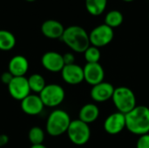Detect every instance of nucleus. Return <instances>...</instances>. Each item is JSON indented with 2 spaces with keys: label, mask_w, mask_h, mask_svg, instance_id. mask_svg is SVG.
I'll use <instances>...</instances> for the list:
<instances>
[{
  "label": "nucleus",
  "mask_w": 149,
  "mask_h": 148,
  "mask_svg": "<svg viewBox=\"0 0 149 148\" xmlns=\"http://www.w3.org/2000/svg\"><path fill=\"white\" fill-rule=\"evenodd\" d=\"M61 40L73 51L84 53L91 45L89 34L79 25H71L65 29Z\"/></svg>",
  "instance_id": "nucleus-2"
},
{
  "label": "nucleus",
  "mask_w": 149,
  "mask_h": 148,
  "mask_svg": "<svg viewBox=\"0 0 149 148\" xmlns=\"http://www.w3.org/2000/svg\"><path fill=\"white\" fill-rule=\"evenodd\" d=\"M136 148H149V133L139 137L136 143Z\"/></svg>",
  "instance_id": "nucleus-24"
},
{
  "label": "nucleus",
  "mask_w": 149,
  "mask_h": 148,
  "mask_svg": "<svg viewBox=\"0 0 149 148\" xmlns=\"http://www.w3.org/2000/svg\"><path fill=\"white\" fill-rule=\"evenodd\" d=\"M43 67L51 72H61L65 66L63 55L57 51H47L41 58Z\"/></svg>",
  "instance_id": "nucleus-11"
},
{
  "label": "nucleus",
  "mask_w": 149,
  "mask_h": 148,
  "mask_svg": "<svg viewBox=\"0 0 149 148\" xmlns=\"http://www.w3.org/2000/svg\"><path fill=\"white\" fill-rule=\"evenodd\" d=\"M84 57L86 63H100L99 61L101 57L100 48L90 45L84 52Z\"/></svg>",
  "instance_id": "nucleus-23"
},
{
  "label": "nucleus",
  "mask_w": 149,
  "mask_h": 148,
  "mask_svg": "<svg viewBox=\"0 0 149 148\" xmlns=\"http://www.w3.org/2000/svg\"><path fill=\"white\" fill-rule=\"evenodd\" d=\"M114 89L115 88L111 83L103 81L92 87L90 95L96 102H106L113 98Z\"/></svg>",
  "instance_id": "nucleus-14"
},
{
  "label": "nucleus",
  "mask_w": 149,
  "mask_h": 148,
  "mask_svg": "<svg viewBox=\"0 0 149 148\" xmlns=\"http://www.w3.org/2000/svg\"><path fill=\"white\" fill-rule=\"evenodd\" d=\"M100 115L99 107L93 103H88L84 105L79 113V120H82L86 124H90L94 122Z\"/></svg>",
  "instance_id": "nucleus-17"
},
{
  "label": "nucleus",
  "mask_w": 149,
  "mask_h": 148,
  "mask_svg": "<svg viewBox=\"0 0 149 148\" xmlns=\"http://www.w3.org/2000/svg\"><path fill=\"white\" fill-rule=\"evenodd\" d=\"M7 86L10 95L16 100L22 101L31 94V89L26 77H14Z\"/></svg>",
  "instance_id": "nucleus-8"
},
{
  "label": "nucleus",
  "mask_w": 149,
  "mask_h": 148,
  "mask_svg": "<svg viewBox=\"0 0 149 148\" xmlns=\"http://www.w3.org/2000/svg\"><path fill=\"white\" fill-rule=\"evenodd\" d=\"M122 1H124V2H127V3H129V2H133V1H134V0H122Z\"/></svg>",
  "instance_id": "nucleus-29"
},
{
  "label": "nucleus",
  "mask_w": 149,
  "mask_h": 148,
  "mask_svg": "<svg viewBox=\"0 0 149 148\" xmlns=\"http://www.w3.org/2000/svg\"><path fill=\"white\" fill-rule=\"evenodd\" d=\"M112 99L118 112L124 114L128 113L137 106L134 92L127 86L116 87Z\"/></svg>",
  "instance_id": "nucleus-4"
},
{
  "label": "nucleus",
  "mask_w": 149,
  "mask_h": 148,
  "mask_svg": "<svg viewBox=\"0 0 149 148\" xmlns=\"http://www.w3.org/2000/svg\"><path fill=\"white\" fill-rule=\"evenodd\" d=\"M65 29V28L59 21L54 19L45 20L41 25V32L43 35L51 39H61Z\"/></svg>",
  "instance_id": "nucleus-15"
},
{
  "label": "nucleus",
  "mask_w": 149,
  "mask_h": 148,
  "mask_svg": "<svg viewBox=\"0 0 149 148\" xmlns=\"http://www.w3.org/2000/svg\"><path fill=\"white\" fill-rule=\"evenodd\" d=\"M13 78H14V76L8 71V72H4L2 75H1V81H2V83H3L4 85H8L10 82H11V80L13 79Z\"/></svg>",
  "instance_id": "nucleus-26"
},
{
  "label": "nucleus",
  "mask_w": 149,
  "mask_h": 148,
  "mask_svg": "<svg viewBox=\"0 0 149 148\" xmlns=\"http://www.w3.org/2000/svg\"><path fill=\"white\" fill-rule=\"evenodd\" d=\"M63 59H64V63L65 65H72L75 64V57L72 53L71 52H66L63 55Z\"/></svg>",
  "instance_id": "nucleus-25"
},
{
  "label": "nucleus",
  "mask_w": 149,
  "mask_h": 148,
  "mask_svg": "<svg viewBox=\"0 0 149 148\" xmlns=\"http://www.w3.org/2000/svg\"><path fill=\"white\" fill-rule=\"evenodd\" d=\"M27 79L31 92H34L38 94H39L46 85L44 77L39 73L31 74L29 78H27Z\"/></svg>",
  "instance_id": "nucleus-21"
},
{
  "label": "nucleus",
  "mask_w": 149,
  "mask_h": 148,
  "mask_svg": "<svg viewBox=\"0 0 149 148\" xmlns=\"http://www.w3.org/2000/svg\"><path fill=\"white\" fill-rule=\"evenodd\" d=\"M30 148H47L45 145L40 144V145H31V147Z\"/></svg>",
  "instance_id": "nucleus-28"
},
{
  "label": "nucleus",
  "mask_w": 149,
  "mask_h": 148,
  "mask_svg": "<svg viewBox=\"0 0 149 148\" xmlns=\"http://www.w3.org/2000/svg\"><path fill=\"white\" fill-rule=\"evenodd\" d=\"M9 142V137L6 134H0V147H4Z\"/></svg>",
  "instance_id": "nucleus-27"
},
{
  "label": "nucleus",
  "mask_w": 149,
  "mask_h": 148,
  "mask_svg": "<svg viewBox=\"0 0 149 148\" xmlns=\"http://www.w3.org/2000/svg\"><path fill=\"white\" fill-rule=\"evenodd\" d=\"M15 45L16 38L13 33L6 30H0V51H10Z\"/></svg>",
  "instance_id": "nucleus-19"
},
{
  "label": "nucleus",
  "mask_w": 149,
  "mask_h": 148,
  "mask_svg": "<svg viewBox=\"0 0 149 148\" xmlns=\"http://www.w3.org/2000/svg\"><path fill=\"white\" fill-rule=\"evenodd\" d=\"M124 17L121 11L118 10H112L108 11L105 17V24L108 25L112 29L120 26L123 23Z\"/></svg>",
  "instance_id": "nucleus-20"
},
{
  "label": "nucleus",
  "mask_w": 149,
  "mask_h": 148,
  "mask_svg": "<svg viewBox=\"0 0 149 148\" xmlns=\"http://www.w3.org/2000/svg\"><path fill=\"white\" fill-rule=\"evenodd\" d=\"M28 138L31 145L43 144L45 140V132L39 126H33L29 131Z\"/></svg>",
  "instance_id": "nucleus-22"
},
{
  "label": "nucleus",
  "mask_w": 149,
  "mask_h": 148,
  "mask_svg": "<svg viewBox=\"0 0 149 148\" xmlns=\"http://www.w3.org/2000/svg\"><path fill=\"white\" fill-rule=\"evenodd\" d=\"M25 1H27V2H34L36 0H25Z\"/></svg>",
  "instance_id": "nucleus-30"
},
{
  "label": "nucleus",
  "mask_w": 149,
  "mask_h": 148,
  "mask_svg": "<svg viewBox=\"0 0 149 148\" xmlns=\"http://www.w3.org/2000/svg\"><path fill=\"white\" fill-rule=\"evenodd\" d=\"M66 133L71 142L77 146L86 144L91 137V130L88 124L80 120H72Z\"/></svg>",
  "instance_id": "nucleus-5"
},
{
  "label": "nucleus",
  "mask_w": 149,
  "mask_h": 148,
  "mask_svg": "<svg viewBox=\"0 0 149 148\" xmlns=\"http://www.w3.org/2000/svg\"><path fill=\"white\" fill-rule=\"evenodd\" d=\"M114 38L113 29L102 24L93 28L89 33L90 44L93 46L100 48L109 44Z\"/></svg>",
  "instance_id": "nucleus-7"
},
{
  "label": "nucleus",
  "mask_w": 149,
  "mask_h": 148,
  "mask_svg": "<svg viewBox=\"0 0 149 148\" xmlns=\"http://www.w3.org/2000/svg\"><path fill=\"white\" fill-rule=\"evenodd\" d=\"M29 70V61L23 55H16L10 58L8 71L14 77H25Z\"/></svg>",
  "instance_id": "nucleus-16"
},
{
  "label": "nucleus",
  "mask_w": 149,
  "mask_h": 148,
  "mask_svg": "<svg viewBox=\"0 0 149 148\" xmlns=\"http://www.w3.org/2000/svg\"><path fill=\"white\" fill-rule=\"evenodd\" d=\"M38 95L45 106L57 107L64 101L65 92L61 85L58 84H49L45 85Z\"/></svg>",
  "instance_id": "nucleus-6"
},
{
  "label": "nucleus",
  "mask_w": 149,
  "mask_h": 148,
  "mask_svg": "<svg viewBox=\"0 0 149 148\" xmlns=\"http://www.w3.org/2000/svg\"><path fill=\"white\" fill-rule=\"evenodd\" d=\"M63 80L69 85H79L84 81L83 67L77 64L65 65L61 71Z\"/></svg>",
  "instance_id": "nucleus-12"
},
{
  "label": "nucleus",
  "mask_w": 149,
  "mask_h": 148,
  "mask_svg": "<svg viewBox=\"0 0 149 148\" xmlns=\"http://www.w3.org/2000/svg\"><path fill=\"white\" fill-rule=\"evenodd\" d=\"M83 70L84 80L92 86L104 81L105 72L100 63H86Z\"/></svg>",
  "instance_id": "nucleus-9"
},
{
  "label": "nucleus",
  "mask_w": 149,
  "mask_h": 148,
  "mask_svg": "<svg viewBox=\"0 0 149 148\" xmlns=\"http://www.w3.org/2000/svg\"><path fill=\"white\" fill-rule=\"evenodd\" d=\"M20 102L22 111L25 114L31 116L40 114L45 107L39 95L37 94H30Z\"/></svg>",
  "instance_id": "nucleus-13"
},
{
  "label": "nucleus",
  "mask_w": 149,
  "mask_h": 148,
  "mask_svg": "<svg viewBox=\"0 0 149 148\" xmlns=\"http://www.w3.org/2000/svg\"><path fill=\"white\" fill-rule=\"evenodd\" d=\"M72 120L68 113L61 109L52 111L46 120V132L52 137H58L65 133Z\"/></svg>",
  "instance_id": "nucleus-3"
},
{
  "label": "nucleus",
  "mask_w": 149,
  "mask_h": 148,
  "mask_svg": "<svg viewBox=\"0 0 149 148\" xmlns=\"http://www.w3.org/2000/svg\"><path fill=\"white\" fill-rule=\"evenodd\" d=\"M148 19H149V14H148Z\"/></svg>",
  "instance_id": "nucleus-31"
},
{
  "label": "nucleus",
  "mask_w": 149,
  "mask_h": 148,
  "mask_svg": "<svg viewBox=\"0 0 149 148\" xmlns=\"http://www.w3.org/2000/svg\"><path fill=\"white\" fill-rule=\"evenodd\" d=\"M126 128V115L120 112L110 114L104 121L105 131L111 135L120 133Z\"/></svg>",
  "instance_id": "nucleus-10"
},
{
  "label": "nucleus",
  "mask_w": 149,
  "mask_h": 148,
  "mask_svg": "<svg viewBox=\"0 0 149 148\" xmlns=\"http://www.w3.org/2000/svg\"><path fill=\"white\" fill-rule=\"evenodd\" d=\"M107 5V0H86V9L92 16L101 15Z\"/></svg>",
  "instance_id": "nucleus-18"
},
{
  "label": "nucleus",
  "mask_w": 149,
  "mask_h": 148,
  "mask_svg": "<svg viewBox=\"0 0 149 148\" xmlns=\"http://www.w3.org/2000/svg\"><path fill=\"white\" fill-rule=\"evenodd\" d=\"M126 115V128L133 134L141 136L149 133V108L136 106Z\"/></svg>",
  "instance_id": "nucleus-1"
}]
</instances>
